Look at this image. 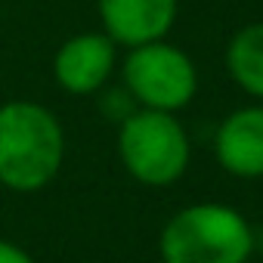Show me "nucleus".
<instances>
[{
  "instance_id": "nucleus-4",
  "label": "nucleus",
  "mask_w": 263,
  "mask_h": 263,
  "mask_svg": "<svg viewBox=\"0 0 263 263\" xmlns=\"http://www.w3.org/2000/svg\"><path fill=\"white\" fill-rule=\"evenodd\" d=\"M124 87L140 108L155 111H180L198 93V68L186 50L177 44L149 41L130 47L124 56Z\"/></svg>"
},
{
  "instance_id": "nucleus-3",
  "label": "nucleus",
  "mask_w": 263,
  "mask_h": 263,
  "mask_svg": "<svg viewBox=\"0 0 263 263\" xmlns=\"http://www.w3.org/2000/svg\"><path fill=\"white\" fill-rule=\"evenodd\" d=\"M118 155L124 171L143 186H174L189 167V137L174 111L137 108L118 127Z\"/></svg>"
},
{
  "instance_id": "nucleus-7",
  "label": "nucleus",
  "mask_w": 263,
  "mask_h": 263,
  "mask_svg": "<svg viewBox=\"0 0 263 263\" xmlns=\"http://www.w3.org/2000/svg\"><path fill=\"white\" fill-rule=\"evenodd\" d=\"M217 164L238 180L263 177V105L235 108L214 134Z\"/></svg>"
},
{
  "instance_id": "nucleus-6",
  "label": "nucleus",
  "mask_w": 263,
  "mask_h": 263,
  "mask_svg": "<svg viewBox=\"0 0 263 263\" xmlns=\"http://www.w3.org/2000/svg\"><path fill=\"white\" fill-rule=\"evenodd\" d=\"M102 31L118 47H140L167 37L180 0H96Z\"/></svg>"
},
{
  "instance_id": "nucleus-5",
  "label": "nucleus",
  "mask_w": 263,
  "mask_h": 263,
  "mask_svg": "<svg viewBox=\"0 0 263 263\" xmlns=\"http://www.w3.org/2000/svg\"><path fill=\"white\" fill-rule=\"evenodd\" d=\"M118 65V44L105 31H84L68 37L53 56V78L71 96L102 90Z\"/></svg>"
},
{
  "instance_id": "nucleus-1",
  "label": "nucleus",
  "mask_w": 263,
  "mask_h": 263,
  "mask_svg": "<svg viewBox=\"0 0 263 263\" xmlns=\"http://www.w3.org/2000/svg\"><path fill=\"white\" fill-rule=\"evenodd\" d=\"M65 161V130L59 118L31 99L0 105V183L13 192L50 186Z\"/></svg>"
},
{
  "instance_id": "nucleus-8",
  "label": "nucleus",
  "mask_w": 263,
  "mask_h": 263,
  "mask_svg": "<svg viewBox=\"0 0 263 263\" xmlns=\"http://www.w3.org/2000/svg\"><path fill=\"white\" fill-rule=\"evenodd\" d=\"M229 78L254 99L263 102V22L238 28L226 47Z\"/></svg>"
},
{
  "instance_id": "nucleus-9",
  "label": "nucleus",
  "mask_w": 263,
  "mask_h": 263,
  "mask_svg": "<svg viewBox=\"0 0 263 263\" xmlns=\"http://www.w3.org/2000/svg\"><path fill=\"white\" fill-rule=\"evenodd\" d=\"M0 263H37V260H34L22 245L0 238Z\"/></svg>"
},
{
  "instance_id": "nucleus-10",
  "label": "nucleus",
  "mask_w": 263,
  "mask_h": 263,
  "mask_svg": "<svg viewBox=\"0 0 263 263\" xmlns=\"http://www.w3.org/2000/svg\"><path fill=\"white\" fill-rule=\"evenodd\" d=\"M245 263H251V260H245Z\"/></svg>"
},
{
  "instance_id": "nucleus-2",
  "label": "nucleus",
  "mask_w": 263,
  "mask_h": 263,
  "mask_svg": "<svg viewBox=\"0 0 263 263\" xmlns=\"http://www.w3.org/2000/svg\"><path fill=\"white\" fill-rule=\"evenodd\" d=\"M254 251L248 220L220 201H198L177 211L158 238L164 263H245Z\"/></svg>"
}]
</instances>
